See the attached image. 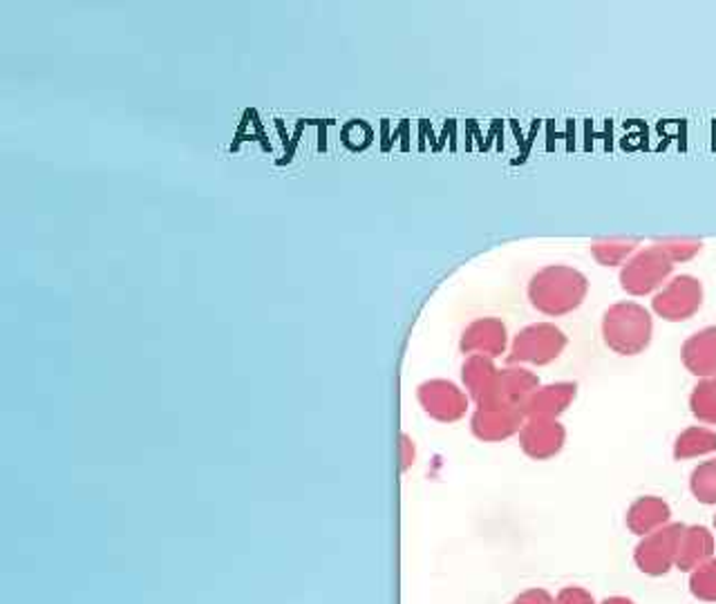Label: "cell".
I'll return each mask as SVG.
<instances>
[{
	"label": "cell",
	"instance_id": "6da1fadb",
	"mask_svg": "<svg viewBox=\"0 0 716 604\" xmlns=\"http://www.w3.org/2000/svg\"><path fill=\"white\" fill-rule=\"evenodd\" d=\"M587 276L566 265L544 267L529 282L531 305L546 316H564L578 310L587 298Z\"/></svg>",
	"mask_w": 716,
	"mask_h": 604
},
{
	"label": "cell",
	"instance_id": "7a4b0ae2",
	"mask_svg": "<svg viewBox=\"0 0 716 604\" xmlns=\"http://www.w3.org/2000/svg\"><path fill=\"white\" fill-rule=\"evenodd\" d=\"M654 336V321L650 310L638 302H616L603 319V338L620 356H636L648 349Z\"/></svg>",
	"mask_w": 716,
	"mask_h": 604
},
{
	"label": "cell",
	"instance_id": "3957f363",
	"mask_svg": "<svg viewBox=\"0 0 716 604\" xmlns=\"http://www.w3.org/2000/svg\"><path fill=\"white\" fill-rule=\"evenodd\" d=\"M674 271L672 258L661 247L640 249L620 271V287L631 295H648L659 289Z\"/></svg>",
	"mask_w": 716,
	"mask_h": 604
},
{
	"label": "cell",
	"instance_id": "277c9868",
	"mask_svg": "<svg viewBox=\"0 0 716 604\" xmlns=\"http://www.w3.org/2000/svg\"><path fill=\"white\" fill-rule=\"evenodd\" d=\"M566 334L553 323H535L524 327L511 347L509 365L531 363V365H549L553 363L566 347Z\"/></svg>",
	"mask_w": 716,
	"mask_h": 604
},
{
	"label": "cell",
	"instance_id": "5b68a950",
	"mask_svg": "<svg viewBox=\"0 0 716 604\" xmlns=\"http://www.w3.org/2000/svg\"><path fill=\"white\" fill-rule=\"evenodd\" d=\"M685 531V524H668L661 531L644 536L633 551V562L644 575H665L676 564L679 544Z\"/></svg>",
	"mask_w": 716,
	"mask_h": 604
},
{
	"label": "cell",
	"instance_id": "8992f818",
	"mask_svg": "<svg viewBox=\"0 0 716 604\" xmlns=\"http://www.w3.org/2000/svg\"><path fill=\"white\" fill-rule=\"evenodd\" d=\"M703 302V284L694 276H676L672 278L652 300L654 312L670 321V323H681L694 316Z\"/></svg>",
	"mask_w": 716,
	"mask_h": 604
},
{
	"label": "cell",
	"instance_id": "52a82bcc",
	"mask_svg": "<svg viewBox=\"0 0 716 604\" xmlns=\"http://www.w3.org/2000/svg\"><path fill=\"white\" fill-rule=\"evenodd\" d=\"M540 388V379L522 367H507L497 371V379L488 397L479 403V408H520L527 399Z\"/></svg>",
	"mask_w": 716,
	"mask_h": 604
},
{
	"label": "cell",
	"instance_id": "ba28073f",
	"mask_svg": "<svg viewBox=\"0 0 716 604\" xmlns=\"http://www.w3.org/2000/svg\"><path fill=\"white\" fill-rule=\"evenodd\" d=\"M566 430L555 419H529L520 430V445L524 455L544 462L555 457L564 447Z\"/></svg>",
	"mask_w": 716,
	"mask_h": 604
},
{
	"label": "cell",
	"instance_id": "9c48e42d",
	"mask_svg": "<svg viewBox=\"0 0 716 604\" xmlns=\"http://www.w3.org/2000/svg\"><path fill=\"white\" fill-rule=\"evenodd\" d=\"M419 401L430 417L451 423L466 414L468 399L451 381H427L419 388Z\"/></svg>",
	"mask_w": 716,
	"mask_h": 604
},
{
	"label": "cell",
	"instance_id": "30bf717a",
	"mask_svg": "<svg viewBox=\"0 0 716 604\" xmlns=\"http://www.w3.org/2000/svg\"><path fill=\"white\" fill-rule=\"evenodd\" d=\"M507 343L509 334L505 323L499 319H479L466 327L459 347L464 354L495 358L507 352Z\"/></svg>",
	"mask_w": 716,
	"mask_h": 604
},
{
	"label": "cell",
	"instance_id": "8fae6325",
	"mask_svg": "<svg viewBox=\"0 0 716 604\" xmlns=\"http://www.w3.org/2000/svg\"><path fill=\"white\" fill-rule=\"evenodd\" d=\"M524 425L520 408H479L473 417V432L481 441H505Z\"/></svg>",
	"mask_w": 716,
	"mask_h": 604
},
{
	"label": "cell",
	"instance_id": "7c38bea8",
	"mask_svg": "<svg viewBox=\"0 0 716 604\" xmlns=\"http://www.w3.org/2000/svg\"><path fill=\"white\" fill-rule=\"evenodd\" d=\"M578 395L576 384H553L538 388L522 406L524 419H557Z\"/></svg>",
	"mask_w": 716,
	"mask_h": 604
},
{
	"label": "cell",
	"instance_id": "4fadbf2b",
	"mask_svg": "<svg viewBox=\"0 0 716 604\" xmlns=\"http://www.w3.org/2000/svg\"><path fill=\"white\" fill-rule=\"evenodd\" d=\"M681 360L690 374L712 379L716 374V325L690 336L681 347Z\"/></svg>",
	"mask_w": 716,
	"mask_h": 604
},
{
	"label": "cell",
	"instance_id": "5bb4252c",
	"mask_svg": "<svg viewBox=\"0 0 716 604\" xmlns=\"http://www.w3.org/2000/svg\"><path fill=\"white\" fill-rule=\"evenodd\" d=\"M670 517H672V510L665 499L654 497V495H644L629 506L627 528L633 536H652V533L661 531L663 526H668Z\"/></svg>",
	"mask_w": 716,
	"mask_h": 604
},
{
	"label": "cell",
	"instance_id": "9a60e30c",
	"mask_svg": "<svg viewBox=\"0 0 716 604\" xmlns=\"http://www.w3.org/2000/svg\"><path fill=\"white\" fill-rule=\"evenodd\" d=\"M714 556V538L707 531L705 526H685L681 544H679V556H676V567L683 573L696 571L701 564L712 560Z\"/></svg>",
	"mask_w": 716,
	"mask_h": 604
},
{
	"label": "cell",
	"instance_id": "2e32d148",
	"mask_svg": "<svg viewBox=\"0 0 716 604\" xmlns=\"http://www.w3.org/2000/svg\"><path fill=\"white\" fill-rule=\"evenodd\" d=\"M497 371L492 360L488 356H470L464 367H462V376H464V384L470 390V397L477 401V406L488 397V392L495 386L497 379Z\"/></svg>",
	"mask_w": 716,
	"mask_h": 604
},
{
	"label": "cell",
	"instance_id": "e0dca14e",
	"mask_svg": "<svg viewBox=\"0 0 716 604\" xmlns=\"http://www.w3.org/2000/svg\"><path fill=\"white\" fill-rule=\"evenodd\" d=\"M709 452H716V432L707 428H687L674 443V457L679 462L703 457L709 455Z\"/></svg>",
	"mask_w": 716,
	"mask_h": 604
},
{
	"label": "cell",
	"instance_id": "ac0fdd59",
	"mask_svg": "<svg viewBox=\"0 0 716 604\" xmlns=\"http://www.w3.org/2000/svg\"><path fill=\"white\" fill-rule=\"evenodd\" d=\"M638 245L640 238H600L592 242V254L600 265L618 267L636 251Z\"/></svg>",
	"mask_w": 716,
	"mask_h": 604
},
{
	"label": "cell",
	"instance_id": "d6986e66",
	"mask_svg": "<svg viewBox=\"0 0 716 604\" xmlns=\"http://www.w3.org/2000/svg\"><path fill=\"white\" fill-rule=\"evenodd\" d=\"M692 414L707 423L716 425V379H701L690 397Z\"/></svg>",
	"mask_w": 716,
	"mask_h": 604
},
{
	"label": "cell",
	"instance_id": "ffe728a7",
	"mask_svg": "<svg viewBox=\"0 0 716 604\" xmlns=\"http://www.w3.org/2000/svg\"><path fill=\"white\" fill-rule=\"evenodd\" d=\"M690 490L701 504H716V460L703 462L690 477Z\"/></svg>",
	"mask_w": 716,
	"mask_h": 604
},
{
	"label": "cell",
	"instance_id": "44dd1931",
	"mask_svg": "<svg viewBox=\"0 0 716 604\" xmlns=\"http://www.w3.org/2000/svg\"><path fill=\"white\" fill-rule=\"evenodd\" d=\"M690 591L703 602H716V560H707L690 575Z\"/></svg>",
	"mask_w": 716,
	"mask_h": 604
},
{
	"label": "cell",
	"instance_id": "7402d4cb",
	"mask_svg": "<svg viewBox=\"0 0 716 604\" xmlns=\"http://www.w3.org/2000/svg\"><path fill=\"white\" fill-rule=\"evenodd\" d=\"M657 247H661L676 265V262H685V260L694 258L701 251L703 242L696 238H661V240H657Z\"/></svg>",
	"mask_w": 716,
	"mask_h": 604
},
{
	"label": "cell",
	"instance_id": "603a6c76",
	"mask_svg": "<svg viewBox=\"0 0 716 604\" xmlns=\"http://www.w3.org/2000/svg\"><path fill=\"white\" fill-rule=\"evenodd\" d=\"M553 604H596L592 593L581 586H566L557 593V600Z\"/></svg>",
	"mask_w": 716,
	"mask_h": 604
},
{
	"label": "cell",
	"instance_id": "cb8c5ba5",
	"mask_svg": "<svg viewBox=\"0 0 716 604\" xmlns=\"http://www.w3.org/2000/svg\"><path fill=\"white\" fill-rule=\"evenodd\" d=\"M516 604H553V600H551V595H549L546 591H542V589H533V591L522 593V595L518 597Z\"/></svg>",
	"mask_w": 716,
	"mask_h": 604
},
{
	"label": "cell",
	"instance_id": "d4e9b609",
	"mask_svg": "<svg viewBox=\"0 0 716 604\" xmlns=\"http://www.w3.org/2000/svg\"><path fill=\"white\" fill-rule=\"evenodd\" d=\"M603 604H633V602L629 597H618L616 595V597H607Z\"/></svg>",
	"mask_w": 716,
	"mask_h": 604
},
{
	"label": "cell",
	"instance_id": "484cf974",
	"mask_svg": "<svg viewBox=\"0 0 716 604\" xmlns=\"http://www.w3.org/2000/svg\"><path fill=\"white\" fill-rule=\"evenodd\" d=\"M714 528H716V515H714Z\"/></svg>",
	"mask_w": 716,
	"mask_h": 604
},
{
	"label": "cell",
	"instance_id": "4316f807",
	"mask_svg": "<svg viewBox=\"0 0 716 604\" xmlns=\"http://www.w3.org/2000/svg\"><path fill=\"white\" fill-rule=\"evenodd\" d=\"M714 379H716V374H714Z\"/></svg>",
	"mask_w": 716,
	"mask_h": 604
}]
</instances>
